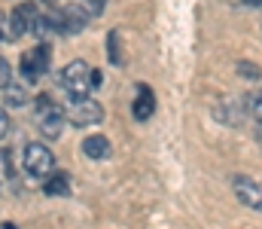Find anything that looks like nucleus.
<instances>
[{"mask_svg": "<svg viewBox=\"0 0 262 229\" xmlns=\"http://www.w3.org/2000/svg\"><path fill=\"white\" fill-rule=\"evenodd\" d=\"M64 119L76 129H85V126H98L104 119V107L89 98V95H79V98H70L64 107Z\"/></svg>", "mask_w": 262, "mask_h": 229, "instance_id": "1", "label": "nucleus"}, {"mask_svg": "<svg viewBox=\"0 0 262 229\" xmlns=\"http://www.w3.org/2000/svg\"><path fill=\"white\" fill-rule=\"evenodd\" d=\"M21 159H25L28 177H34V180H46L49 174H55V156H52V150L46 144H40V141H31L25 147V156Z\"/></svg>", "mask_w": 262, "mask_h": 229, "instance_id": "2", "label": "nucleus"}, {"mask_svg": "<svg viewBox=\"0 0 262 229\" xmlns=\"http://www.w3.org/2000/svg\"><path fill=\"white\" fill-rule=\"evenodd\" d=\"M61 86H64V92H70V98L85 95V92L92 89V68H89L82 58L70 61L64 71H61Z\"/></svg>", "mask_w": 262, "mask_h": 229, "instance_id": "3", "label": "nucleus"}, {"mask_svg": "<svg viewBox=\"0 0 262 229\" xmlns=\"http://www.w3.org/2000/svg\"><path fill=\"white\" fill-rule=\"evenodd\" d=\"M52 18H55V25H58V34H67V37L82 34V28L89 25V12H85L79 3H67L64 9L55 12Z\"/></svg>", "mask_w": 262, "mask_h": 229, "instance_id": "4", "label": "nucleus"}, {"mask_svg": "<svg viewBox=\"0 0 262 229\" xmlns=\"http://www.w3.org/2000/svg\"><path fill=\"white\" fill-rule=\"evenodd\" d=\"M46 68H49V46L46 43H40L37 49H31V52L21 55V76L28 82H37L40 76L46 74Z\"/></svg>", "mask_w": 262, "mask_h": 229, "instance_id": "5", "label": "nucleus"}, {"mask_svg": "<svg viewBox=\"0 0 262 229\" xmlns=\"http://www.w3.org/2000/svg\"><path fill=\"white\" fill-rule=\"evenodd\" d=\"M232 193H235V199L241 205H247L253 211H262V183L238 174V177H232Z\"/></svg>", "mask_w": 262, "mask_h": 229, "instance_id": "6", "label": "nucleus"}, {"mask_svg": "<svg viewBox=\"0 0 262 229\" xmlns=\"http://www.w3.org/2000/svg\"><path fill=\"white\" fill-rule=\"evenodd\" d=\"M37 18V6L34 3H18L12 12H9V28H12V40L31 34V25Z\"/></svg>", "mask_w": 262, "mask_h": 229, "instance_id": "7", "label": "nucleus"}, {"mask_svg": "<svg viewBox=\"0 0 262 229\" xmlns=\"http://www.w3.org/2000/svg\"><path fill=\"white\" fill-rule=\"evenodd\" d=\"M131 113H134V119H140V122H146V119L156 113V92H152L146 82H137V98H134V104H131Z\"/></svg>", "mask_w": 262, "mask_h": 229, "instance_id": "8", "label": "nucleus"}, {"mask_svg": "<svg viewBox=\"0 0 262 229\" xmlns=\"http://www.w3.org/2000/svg\"><path fill=\"white\" fill-rule=\"evenodd\" d=\"M110 141L104 138V135H89L85 141H82V156H89V159H95V162H101V159H107L110 156Z\"/></svg>", "mask_w": 262, "mask_h": 229, "instance_id": "9", "label": "nucleus"}, {"mask_svg": "<svg viewBox=\"0 0 262 229\" xmlns=\"http://www.w3.org/2000/svg\"><path fill=\"white\" fill-rule=\"evenodd\" d=\"M31 34H34L40 43H46L52 34H58V25H55V18H52V15L37 12V18H34V25H31Z\"/></svg>", "mask_w": 262, "mask_h": 229, "instance_id": "10", "label": "nucleus"}, {"mask_svg": "<svg viewBox=\"0 0 262 229\" xmlns=\"http://www.w3.org/2000/svg\"><path fill=\"white\" fill-rule=\"evenodd\" d=\"M61 129H64V113H61V107H58L55 113H49V116L40 119V132H43L46 138H58Z\"/></svg>", "mask_w": 262, "mask_h": 229, "instance_id": "11", "label": "nucleus"}, {"mask_svg": "<svg viewBox=\"0 0 262 229\" xmlns=\"http://www.w3.org/2000/svg\"><path fill=\"white\" fill-rule=\"evenodd\" d=\"M107 58H110V65L113 68H122V34L119 31H110L107 34Z\"/></svg>", "mask_w": 262, "mask_h": 229, "instance_id": "12", "label": "nucleus"}, {"mask_svg": "<svg viewBox=\"0 0 262 229\" xmlns=\"http://www.w3.org/2000/svg\"><path fill=\"white\" fill-rule=\"evenodd\" d=\"M67 180H70L67 174H49L46 183H43L46 196H67V193H70V183H67Z\"/></svg>", "mask_w": 262, "mask_h": 229, "instance_id": "13", "label": "nucleus"}, {"mask_svg": "<svg viewBox=\"0 0 262 229\" xmlns=\"http://www.w3.org/2000/svg\"><path fill=\"white\" fill-rule=\"evenodd\" d=\"M3 101H6V107H25V104H28V92L12 82V86L3 89Z\"/></svg>", "mask_w": 262, "mask_h": 229, "instance_id": "14", "label": "nucleus"}, {"mask_svg": "<svg viewBox=\"0 0 262 229\" xmlns=\"http://www.w3.org/2000/svg\"><path fill=\"white\" fill-rule=\"evenodd\" d=\"M58 110V104L52 101V95H37L34 98V113H37V119H43V116H49V113H55Z\"/></svg>", "mask_w": 262, "mask_h": 229, "instance_id": "15", "label": "nucleus"}, {"mask_svg": "<svg viewBox=\"0 0 262 229\" xmlns=\"http://www.w3.org/2000/svg\"><path fill=\"white\" fill-rule=\"evenodd\" d=\"M238 74H241V76H247V79H259L262 71L256 68V65H250V61H238Z\"/></svg>", "mask_w": 262, "mask_h": 229, "instance_id": "16", "label": "nucleus"}, {"mask_svg": "<svg viewBox=\"0 0 262 229\" xmlns=\"http://www.w3.org/2000/svg\"><path fill=\"white\" fill-rule=\"evenodd\" d=\"M6 86H12V68L6 58H0V89H6Z\"/></svg>", "mask_w": 262, "mask_h": 229, "instance_id": "17", "label": "nucleus"}, {"mask_svg": "<svg viewBox=\"0 0 262 229\" xmlns=\"http://www.w3.org/2000/svg\"><path fill=\"white\" fill-rule=\"evenodd\" d=\"M0 40H12V28H9V15L0 12Z\"/></svg>", "mask_w": 262, "mask_h": 229, "instance_id": "18", "label": "nucleus"}, {"mask_svg": "<svg viewBox=\"0 0 262 229\" xmlns=\"http://www.w3.org/2000/svg\"><path fill=\"white\" fill-rule=\"evenodd\" d=\"M6 135H9V113L0 107V141H3Z\"/></svg>", "mask_w": 262, "mask_h": 229, "instance_id": "19", "label": "nucleus"}, {"mask_svg": "<svg viewBox=\"0 0 262 229\" xmlns=\"http://www.w3.org/2000/svg\"><path fill=\"white\" fill-rule=\"evenodd\" d=\"M250 113H253V119L262 122V95H256V98L250 101Z\"/></svg>", "mask_w": 262, "mask_h": 229, "instance_id": "20", "label": "nucleus"}, {"mask_svg": "<svg viewBox=\"0 0 262 229\" xmlns=\"http://www.w3.org/2000/svg\"><path fill=\"white\" fill-rule=\"evenodd\" d=\"M9 174H12V165H9L6 153H0V180H3V177H9Z\"/></svg>", "mask_w": 262, "mask_h": 229, "instance_id": "21", "label": "nucleus"}, {"mask_svg": "<svg viewBox=\"0 0 262 229\" xmlns=\"http://www.w3.org/2000/svg\"><path fill=\"white\" fill-rule=\"evenodd\" d=\"M82 3H85V6H89L92 12H101V9L107 6V0H82Z\"/></svg>", "mask_w": 262, "mask_h": 229, "instance_id": "22", "label": "nucleus"}, {"mask_svg": "<svg viewBox=\"0 0 262 229\" xmlns=\"http://www.w3.org/2000/svg\"><path fill=\"white\" fill-rule=\"evenodd\" d=\"M101 86V71H92V89H98Z\"/></svg>", "mask_w": 262, "mask_h": 229, "instance_id": "23", "label": "nucleus"}, {"mask_svg": "<svg viewBox=\"0 0 262 229\" xmlns=\"http://www.w3.org/2000/svg\"><path fill=\"white\" fill-rule=\"evenodd\" d=\"M3 229H18V226H12V223H6V226H3Z\"/></svg>", "mask_w": 262, "mask_h": 229, "instance_id": "24", "label": "nucleus"}]
</instances>
